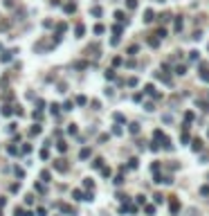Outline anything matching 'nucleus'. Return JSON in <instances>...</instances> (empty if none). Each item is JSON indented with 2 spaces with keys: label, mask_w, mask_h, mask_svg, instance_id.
Listing matches in <instances>:
<instances>
[{
  "label": "nucleus",
  "mask_w": 209,
  "mask_h": 216,
  "mask_svg": "<svg viewBox=\"0 0 209 216\" xmlns=\"http://www.w3.org/2000/svg\"><path fill=\"white\" fill-rule=\"evenodd\" d=\"M103 32H106L103 25H94V34H103Z\"/></svg>",
  "instance_id": "ddd939ff"
},
{
  "label": "nucleus",
  "mask_w": 209,
  "mask_h": 216,
  "mask_svg": "<svg viewBox=\"0 0 209 216\" xmlns=\"http://www.w3.org/2000/svg\"><path fill=\"white\" fill-rule=\"evenodd\" d=\"M7 153H9V156H18V149H16V144H9V147H7Z\"/></svg>",
  "instance_id": "39448f33"
},
{
  "label": "nucleus",
  "mask_w": 209,
  "mask_h": 216,
  "mask_svg": "<svg viewBox=\"0 0 209 216\" xmlns=\"http://www.w3.org/2000/svg\"><path fill=\"white\" fill-rule=\"evenodd\" d=\"M50 178H52L50 171H41V180H43V182H50Z\"/></svg>",
  "instance_id": "6e6552de"
},
{
  "label": "nucleus",
  "mask_w": 209,
  "mask_h": 216,
  "mask_svg": "<svg viewBox=\"0 0 209 216\" xmlns=\"http://www.w3.org/2000/svg\"><path fill=\"white\" fill-rule=\"evenodd\" d=\"M92 16H101V7H92Z\"/></svg>",
  "instance_id": "412c9836"
},
{
  "label": "nucleus",
  "mask_w": 209,
  "mask_h": 216,
  "mask_svg": "<svg viewBox=\"0 0 209 216\" xmlns=\"http://www.w3.org/2000/svg\"><path fill=\"white\" fill-rule=\"evenodd\" d=\"M115 18H117V20H122V23H126V18H124V11H115Z\"/></svg>",
  "instance_id": "2eb2a0df"
},
{
  "label": "nucleus",
  "mask_w": 209,
  "mask_h": 216,
  "mask_svg": "<svg viewBox=\"0 0 209 216\" xmlns=\"http://www.w3.org/2000/svg\"><path fill=\"white\" fill-rule=\"evenodd\" d=\"M5 205H7V198H0V209L5 207Z\"/></svg>",
  "instance_id": "7c9ffc66"
},
{
  "label": "nucleus",
  "mask_w": 209,
  "mask_h": 216,
  "mask_svg": "<svg viewBox=\"0 0 209 216\" xmlns=\"http://www.w3.org/2000/svg\"><path fill=\"white\" fill-rule=\"evenodd\" d=\"M137 7V0H128V9H135Z\"/></svg>",
  "instance_id": "b1692460"
},
{
  "label": "nucleus",
  "mask_w": 209,
  "mask_h": 216,
  "mask_svg": "<svg viewBox=\"0 0 209 216\" xmlns=\"http://www.w3.org/2000/svg\"><path fill=\"white\" fill-rule=\"evenodd\" d=\"M2 115H5V117H9V115H11V113H14V108H11V106H2Z\"/></svg>",
  "instance_id": "0eeeda50"
},
{
  "label": "nucleus",
  "mask_w": 209,
  "mask_h": 216,
  "mask_svg": "<svg viewBox=\"0 0 209 216\" xmlns=\"http://www.w3.org/2000/svg\"><path fill=\"white\" fill-rule=\"evenodd\" d=\"M72 198L74 200H88V194H83L81 189H74L72 191Z\"/></svg>",
  "instance_id": "f257e3e1"
},
{
  "label": "nucleus",
  "mask_w": 209,
  "mask_h": 216,
  "mask_svg": "<svg viewBox=\"0 0 209 216\" xmlns=\"http://www.w3.org/2000/svg\"><path fill=\"white\" fill-rule=\"evenodd\" d=\"M0 50H2V45H0Z\"/></svg>",
  "instance_id": "473e14b6"
},
{
  "label": "nucleus",
  "mask_w": 209,
  "mask_h": 216,
  "mask_svg": "<svg viewBox=\"0 0 209 216\" xmlns=\"http://www.w3.org/2000/svg\"><path fill=\"white\" fill-rule=\"evenodd\" d=\"M59 108H61L59 104H52V106H50V110H52V115H59Z\"/></svg>",
  "instance_id": "4468645a"
},
{
  "label": "nucleus",
  "mask_w": 209,
  "mask_h": 216,
  "mask_svg": "<svg viewBox=\"0 0 209 216\" xmlns=\"http://www.w3.org/2000/svg\"><path fill=\"white\" fill-rule=\"evenodd\" d=\"M56 149H59L61 153H65V151H67V144H65V142H59V144H56Z\"/></svg>",
  "instance_id": "f8f14e48"
},
{
  "label": "nucleus",
  "mask_w": 209,
  "mask_h": 216,
  "mask_svg": "<svg viewBox=\"0 0 209 216\" xmlns=\"http://www.w3.org/2000/svg\"><path fill=\"white\" fill-rule=\"evenodd\" d=\"M11 56H14V52H2L0 61H2V63H9V61H11Z\"/></svg>",
  "instance_id": "20e7f679"
},
{
  "label": "nucleus",
  "mask_w": 209,
  "mask_h": 216,
  "mask_svg": "<svg viewBox=\"0 0 209 216\" xmlns=\"http://www.w3.org/2000/svg\"><path fill=\"white\" fill-rule=\"evenodd\" d=\"M79 158H81V160H85V158H90V149H81V153H79Z\"/></svg>",
  "instance_id": "9d476101"
},
{
  "label": "nucleus",
  "mask_w": 209,
  "mask_h": 216,
  "mask_svg": "<svg viewBox=\"0 0 209 216\" xmlns=\"http://www.w3.org/2000/svg\"><path fill=\"white\" fill-rule=\"evenodd\" d=\"M14 171H16V176H18V178H23V176H25V171H23V169H18V167L14 169Z\"/></svg>",
  "instance_id": "bb28decb"
},
{
  "label": "nucleus",
  "mask_w": 209,
  "mask_h": 216,
  "mask_svg": "<svg viewBox=\"0 0 209 216\" xmlns=\"http://www.w3.org/2000/svg\"><path fill=\"white\" fill-rule=\"evenodd\" d=\"M83 185H85V187H88V189H92V187H94V182H92L90 178H85V180H83Z\"/></svg>",
  "instance_id": "6ab92c4d"
},
{
  "label": "nucleus",
  "mask_w": 209,
  "mask_h": 216,
  "mask_svg": "<svg viewBox=\"0 0 209 216\" xmlns=\"http://www.w3.org/2000/svg\"><path fill=\"white\" fill-rule=\"evenodd\" d=\"M128 131H131V133H140V126H137V124H131V128H128Z\"/></svg>",
  "instance_id": "5701e85b"
},
{
  "label": "nucleus",
  "mask_w": 209,
  "mask_h": 216,
  "mask_svg": "<svg viewBox=\"0 0 209 216\" xmlns=\"http://www.w3.org/2000/svg\"><path fill=\"white\" fill-rule=\"evenodd\" d=\"M200 194H202V196H209V187H202V189H200Z\"/></svg>",
  "instance_id": "c85d7f7f"
},
{
  "label": "nucleus",
  "mask_w": 209,
  "mask_h": 216,
  "mask_svg": "<svg viewBox=\"0 0 209 216\" xmlns=\"http://www.w3.org/2000/svg\"><path fill=\"white\" fill-rule=\"evenodd\" d=\"M74 32H76V36H83V34H85V27H83V25H76Z\"/></svg>",
  "instance_id": "9b49d317"
},
{
  "label": "nucleus",
  "mask_w": 209,
  "mask_h": 216,
  "mask_svg": "<svg viewBox=\"0 0 209 216\" xmlns=\"http://www.w3.org/2000/svg\"><path fill=\"white\" fill-rule=\"evenodd\" d=\"M72 108H74V104H72V101H65V104H63V110H72Z\"/></svg>",
  "instance_id": "a211bd4d"
},
{
  "label": "nucleus",
  "mask_w": 209,
  "mask_h": 216,
  "mask_svg": "<svg viewBox=\"0 0 209 216\" xmlns=\"http://www.w3.org/2000/svg\"><path fill=\"white\" fill-rule=\"evenodd\" d=\"M0 216H2V209H0Z\"/></svg>",
  "instance_id": "2f4dec72"
},
{
  "label": "nucleus",
  "mask_w": 209,
  "mask_h": 216,
  "mask_svg": "<svg viewBox=\"0 0 209 216\" xmlns=\"http://www.w3.org/2000/svg\"><path fill=\"white\" fill-rule=\"evenodd\" d=\"M29 133H32V135H38V133H41V124H34L32 128H29Z\"/></svg>",
  "instance_id": "1a4fd4ad"
},
{
  "label": "nucleus",
  "mask_w": 209,
  "mask_h": 216,
  "mask_svg": "<svg viewBox=\"0 0 209 216\" xmlns=\"http://www.w3.org/2000/svg\"><path fill=\"white\" fill-rule=\"evenodd\" d=\"M63 9H65V14H74V5H65V7H63Z\"/></svg>",
  "instance_id": "dca6fc26"
},
{
  "label": "nucleus",
  "mask_w": 209,
  "mask_h": 216,
  "mask_svg": "<svg viewBox=\"0 0 209 216\" xmlns=\"http://www.w3.org/2000/svg\"><path fill=\"white\" fill-rule=\"evenodd\" d=\"M101 162H103V160H101V158H97V160L92 162V167H94V169H99V167H101Z\"/></svg>",
  "instance_id": "4be33fe9"
},
{
  "label": "nucleus",
  "mask_w": 209,
  "mask_h": 216,
  "mask_svg": "<svg viewBox=\"0 0 209 216\" xmlns=\"http://www.w3.org/2000/svg\"><path fill=\"white\" fill-rule=\"evenodd\" d=\"M153 18H155V14H153L151 9H146V14H144V20H146V23H151Z\"/></svg>",
  "instance_id": "423d86ee"
},
{
  "label": "nucleus",
  "mask_w": 209,
  "mask_h": 216,
  "mask_svg": "<svg viewBox=\"0 0 209 216\" xmlns=\"http://www.w3.org/2000/svg\"><path fill=\"white\" fill-rule=\"evenodd\" d=\"M169 209H171V214H178V212H180V200H171V203H169Z\"/></svg>",
  "instance_id": "f03ea898"
},
{
  "label": "nucleus",
  "mask_w": 209,
  "mask_h": 216,
  "mask_svg": "<svg viewBox=\"0 0 209 216\" xmlns=\"http://www.w3.org/2000/svg\"><path fill=\"white\" fill-rule=\"evenodd\" d=\"M5 2V7H14V0H2Z\"/></svg>",
  "instance_id": "c756f323"
},
{
  "label": "nucleus",
  "mask_w": 209,
  "mask_h": 216,
  "mask_svg": "<svg viewBox=\"0 0 209 216\" xmlns=\"http://www.w3.org/2000/svg\"><path fill=\"white\" fill-rule=\"evenodd\" d=\"M41 158H43V160H47V158H50V153H47V149H43V151H41Z\"/></svg>",
  "instance_id": "a878e982"
},
{
  "label": "nucleus",
  "mask_w": 209,
  "mask_h": 216,
  "mask_svg": "<svg viewBox=\"0 0 209 216\" xmlns=\"http://www.w3.org/2000/svg\"><path fill=\"white\" fill-rule=\"evenodd\" d=\"M76 104L83 106V104H88V99H85V97H76Z\"/></svg>",
  "instance_id": "aec40b11"
},
{
  "label": "nucleus",
  "mask_w": 209,
  "mask_h": 216,
  "mask_svg": "<svg viewBox=\"0 0 209 216\" xmlns=\"http://www.w3.org/2000/svg\"><path fill=\"white\" fill-rule=\"evenodd\" d=\"M193 149H196V151H200V149H202V142H200V140H193Z\"/></svg>",
  "instance_id": "f3484780"
},
{
  "label": "nucleus",
  "mask_w": 209,
  "mask_h": 216,
  "mask_svg": "<svg viewBox=\"0 0 209 216\" xmlns=\"http://www.w3.org/2000/svg\"><path fill=\"white\" fill-rule=\"evenodd\" d=\"M67 133H72V135L76 133V126H74V124H70V126H67Z\"/></svg>",
  "instance_id": "393cba45"
},
{
  "label": "nucleus",
  "mask_w": 209,
  "mask_h": 216,
  "mask_svg": "<svg viewBox=\"0 0 209 216\" xmlns=\"http://www.w3.org/2000/svg\"><path fill=\"white\" fill-rule=\"evenodd\" d=\"M54 169H56V171H67L65 160H54Z\"/></svg>",
  "instance_id": "7ed1b4c3"
},
{
  "label": "nucleus",
  "mask_w": 209,
  "mask_h": 216,
  "mask_svg": "<svg viewBox=\"0 0 209 216\" xmlns=\"http://www.w3.org/2000/svg\"><path fill=\"white\" fill-rule=\"evenodd\" d=\"M146 214H155V207H153V205H146Z\"/></svg>",
  "instance_id": "cd10ccee"
}]
</instances>
